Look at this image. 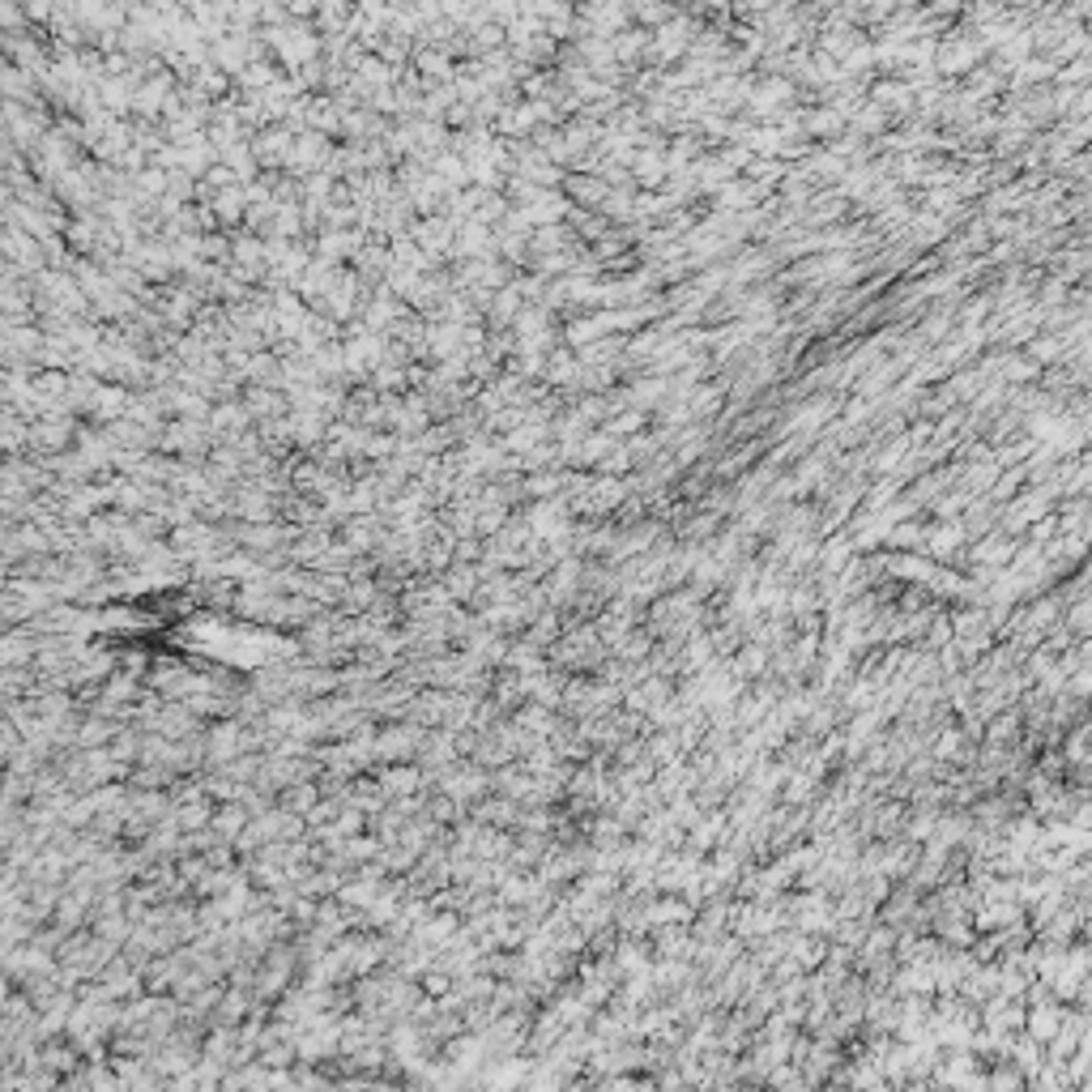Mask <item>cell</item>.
Masks as SVG:
<instances>
[{"instance_id":"1","label":"cell","mask_w":1092,"mask_h":1092,"mask_svg":"<svg viewBox=\"0 0 1092 1092\" xmlns=\"http://www.w3.org/2000/svg\"><path fill=\"white\" fill-rule=\"evenodd\" d=\"M1028 1037H1033V1042H1042V1046H1049L1054 1042L1058 1033H1063V1024H1067V1007L1058 1003V999H1042V994H1037L1033 999V1012H1028Z\"/></svg>"}]
</instances>
